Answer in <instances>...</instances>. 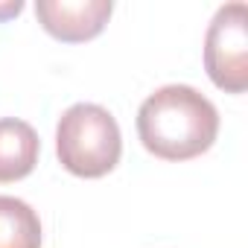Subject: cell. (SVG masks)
I'll use <instances>...</instances> for the list:
<instances>
[{
	"mask_svg": "<svg viewBox=\"0 0 248 248\" xmlns=\"http://www.w3.org/2000/svg\"><path fill=\"white\" fill-rule=\"evenodd\" d=\"M219 135L216 105L190 85H164L138 108V138L161 161H193Z\"/></svg>",
	"mask_w": 248,
	"mask_h": 248,
	"instance_id": "6da1fadb",
	"label": "cell"
},
{
	"mask_svg": "<svg viewBox=\"0 0 248 248\" xmlns=\"http://www.w3.org/2000/svg\"><path fill=\"white\" fill-rule=\"evenodd\" d=\"M56 155L76 178L108 175L123 155V135L114 114L96 102L70 105L56 126Z\"/></svg>",
	"mask_w": 248,
	"mask_h": 248,
	"instance_id": "7a4b0ae2",
	"label": "cell"
},
{
	"mask_svg": "<svg viewBox=\"0 0 248 248\" xmlns=\"http://www.w3.org/2000/svg\"><path fill=\"white\" fill-rule=\"evenodd\" d=\"M204 70L225 93L248 88V6L225 3L216 9L204 35Z\"/></svg>",
	"mask_w": 248,
	"mask_h": 248,
	"instance_id": "3957f363",
	"label": "cell"
},
{
	"mask_svg": "<svg viewBox=\"0 0 248 248\" xmlns=\"http://www.w3.org/2000/svg\"><path fill=\"white\" fill-rule=\"evenodd\" d=\"M114 12L111 0H38L35 18L47 35L64 44H85L96 38Z\"/></svg>",
	"mask_w": 248,
	"mask_h": 248,
	"instance_id": "277c9868",
	"label": "cell"
},
{
	"mask_svg": "<svg viewBox=\"0 0 248 248\" xmlns=\"http://www.w3.org/2000/svg\"><path fill=\"white\" fill-rule=\"evenodd\" d=\"M41 155L38 132L27 120L3 117L0 120V184L27 178Z\"/></svg>",
	"mask_w": 248,
	"mask_h": 248,
	"instance_id": "5b68a950",
	"label": "cell"
},
{
	"mask_svg": "<svg viewBox=\"0 0 248 248\" xmlns=\"http://www.w3.org/2000/svg\"><path fill=\"white\" fill-rule=\"evenodd\" d=\"M0 248H41V219L24 199L0 196Z\"/></svg>",
	"mask_w": 248,
	"mask_h": 248,
	"instance_id": "8992f818",
	"label": "cell"
},
{
	"mask_svg": "<svg viewBox=\"0 0 248 248\" xmlns=\"http://www.w3.org/2000/svg\"><path fill=\"white\" fill-rule=\"evenodd\" d=\"M21 12H24V3H21V0H9V3H0V21H9V18L21 15Z\"/></svg>",
	"mask_w": 248,
	"mask_h": 248,
	"instance_id": "52a82bcc",
	"label": "cell"
}]
</instances>
